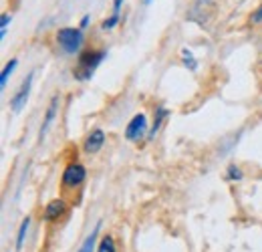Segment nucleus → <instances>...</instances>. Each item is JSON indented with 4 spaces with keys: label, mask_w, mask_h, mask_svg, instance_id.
Segmentation results:
<instances>
[{
    "label": "nucleus",
    "mask_w": 262,
    "mask_h": 252,
    "mask_svg": "<svg viewBox=\"0 0 262 252\" xmlns=\"http://www.w3.org/2000/svg\"><path fill=\"white\" fill-rule=\"evenodd\" d=\"M105 57L103 51H93V53H85L81 59H79V67L75 71L77 79H89L95 71V67L101 63V59Z\"/></svg>",
    "instance_id": "nucleus-1"
},
{
    "label": "nucleus",
    "mask_w": 262,
    "mask_h": 252,
    "mask_svg": "<svg viewBox=\"0 0 262 252\" xmlns=\"http://www.w3.org/2000/svg\"><path fill=\"white\" fill-rule=\"evenodd\" d=\"M57 40L67 53H75V51H79V47L83 43V32L79 29H61L57 34Z\"/></svg>",
    "instance_id": "nucleus-2"
},
{
    "label": "nucleus",
    "mask_w": 262,
    "mask_h": 252,
    "mask_svg": "<svg viewBox=\"0 0 262 252\" xmlns=\"http://www.w3.org/2000/svg\"><path fill=\"white\" fill-rule=\"evenodd\" d=\"M33 77H34V73H29L27 79L23 81V85L18 87V91L12 95V99H10V107H12L14 113H18V111L27 105V99H29V93H31V85H33Z\"/></svg>",
    "instance_id": "nucleus-3"
},
{
    "label": "nucleus",
    "mask_w": 262,
    "mask_h": 252,
    "mask_svg": "<svg viewBox=\"0 0 262 252\" xmlns=\"http://www.w3.org/2000/svg\"><path fill=\"white\" fill-rule=\"evenodd\" d=\"M85 176H87V172H85V167H83L81 163H71L65 170V174H63V184L75 188V186L83 184Z\"/></svg>",
    "instance_id": "nucleus-4"
},
{
    "label": "nucleus",
    "mask_w": 262,
    "mask_h": 252,
    "mask_svg": "<svg viewBox=\"0 0 262 252\" xmlns=\"http://www.w3.org/2000/svg\"><path fill=\"white\" fill-rule=\"evenodd\" d=\"M145 127H147V119H145V115H143V113H137V115L131 119V123L127 125V129H125V137L131 139V141L139 139V137L145 133Z\"/></svg>",
    "instance_id": "nucleus-5"
},
{
    "label": "nucleus",
    "mask_w": 262,
    "mask_h": 252,
    "mask_svg": "<svg viewBox=\"0 0 262 252\" xmlns=\"http://www.w3.org/2000/svg\"><path fill=\"white\" fill-rule=\"evenodd\" d=\"M57 109H59V97L55 95V97L51 99V103H49V109H47V115H45V121H42V127H40V133H38V139H45V135H47V131H49V127L53 125V121H55V117H57Z\"/></svg>",
    "instance_id": "nucleus-6"
},
{
    "label": "nucleus",
    "mask_w": 262,
    "mask_h": 252,
    "mask_svg": "<svg viewBox=\"0 0 262 252\" xmlns=\"http://www.w3.org/2000/svg\"><path fill=\"white\" fill-rule=\"evenodd\" d=\"M103 143H105V133H103L101 129H95V131L87 137V141H85V152L97 154L99 150L103 148Z\"/></svg>",
    "instance_id": "nucleus-7"
},
{
    "label": "nucleus",
    "mask_w": 262,
    "mask_h": 252,
    "mask_svg": "<svg viewBox=\"0 0 262 252\" xmlns=\"http://www.w3.org/2000/svg\"><path fill=\"white\" fill-rule=\"evenodd\" d=\"M63 212H65V202L63 200H53L51 204H47L45 220H57L59 216H63Z\"/></svg>",
    "instance_id": "nucleus-8"
},
{
    "label": "nucleus",
    "mask_w": 262,
    "mask_h": 252,
    "mask_svg": "<svg viewBox=\"0 0 262 252\" xmlns=\"http://www.w3.org/2000/svg\"><path fill=\"white\" fill-rule=\"evenodd\" d=\"M29 226H31V218H25L20 228H18V236H16V248L20 250L23 244H25V238H27V232H29Z\"/></svg>",
    "instance_id": "nucleus-9"
},
{
    "label": "nucleus",
    "mask_w": 262,
    "mask_h": 252,
    "mask_svg": "<svg viewBox=\"0 0 262 252\" xmlns=\"http://www.w3.org/2000/svg\"><path fill=\"white\" fill-rule=\"evenodd\" d=\"M165 115H167V111H165L164 107H158V115H156V121H154V127H151V131H149L147 139H154V137H156V133H158V129H160V125H162V121H164Z\"/></svg>",
    "instance_id": "nucleus-10"
},
{
    "label": "nucleus",
    "mask_w": 262,
    "mask_h": 252,
    "mask_svg": "<svg viewBox=\"0 0 262 252\" xmlns=\"http://www.w3.org/2000/svg\"><path fill=\"white\" fill-rule=\"evenodd\" d=\"M97 230H99V226L87 236V240L83 242V246L79 248V252H93V248H95V240H97Z\"/></svg>",
    "instance_id": "nucleus-11"
},
{
    "label": "nucleus",
    "mask_w": 262,
    "mask_h": 252,
    "mask_svg": "<svg viewBox=\"0 0 262 252\" xmlns=\"http://www.w3.org/2000/svg\"><path fill=\"white\" fill-rule=\"evenodd\" d=\"M16 65H18V63H16V59H12L10 63L4 67V71H2V75H0V85H2V87L6 85V81H8V77L12 75V71L16 69Z\"/></svg>",
    "instance_id": "nucleus-12"
},
{
    "label": "nucleus",
    "mask_w": 262,
    "mask_h": 252,
    "mask_svg": "<svg viewBox=\"0 0 262 252\" xmlns=\"http://www.w3.org/2000/svg\"><path fill=\"white\" fill-rule=\"evenodd\" d=\"M97 252H115V242H113V238H111V236H105V238L101 240V244H99Z\"/></svg>",
    "instance_id": "nucleus-13"
},
{
    "label": "nucleus",
    "mask_w": 262,
    "mask_h": 252,
    "mask_svg": "<svg viewBox=\"0 0 262 252\" xmlns=\"http://www.w3.org/2000/svg\"><path fill=\"white\" fill-rule=\"evenodd\" d=\"M117 20H119V14H113V16H109L107 20H103V31H109V29H113L115 25H117Z\"/></svg>",
    "instance_id": "nucleus-14"
},
{
    "label": "nucleus",
    "mask_w": 262,
    "mask_h": 252,
    "mask_svg": "<svg viewBox=\"0 0 262 252\" xmlns=\"http://www.w3.org/2000/svg\"><path fill=\"white\" fill-rule=\"evenodd\" d=\"M182 55H184V63L190 65V69H196V61H194V57H192V53H190L188 49H184Z\"/></svg>",
    "instance_id": "nucleus-15"
},
{
    "label": "nucleus",
    "mask_w": 262,
    "mask_h": 252,
    "mask_svg": "<svg viewBox=\"0 0 262 252\" xmlns=\"http://www.w3.org/2000/svg\"><path fill=\"white\" fill-rule=\"evenodd\" d=\"M8 23H10V14H2V20H0V34L4 36L6 34V27H8Z\"/></svg>",
    "instance_id": "nucleus-16"
},
{
    "label": "nucleus",
    "mask_w": 262,
    "mask_h": 252,
    "mask_svg": "<svg viewBox=\"0 0 262 252\" xmlns=\"http://www.w3.org/2000/svg\"><path fill=\"white\" fill-rule=\"evenodd\" d=\"M230 178H236V180H240L242 178V174H240V170L238 167H234V165H230Z\"/></svg>",
    "instance_id": "nucleus-17"
},
{
    "label": "nucleus",
    "mask_w": 262,
    "mask_h": 252,
    "mask_svg": "<svg viewBox=\"0 0 262 252\" xmlns=\"http://www.w3.org/2000/svg\"><path fill=\"white\" fill-rule=\"evenodd\" d=\"M252 20H254V23H260L262 20V6L254 12V14H252Z\"/></svg>",
    "instance_id": "nucleus-18"
},
{
    "label": "nucleus",
    "mask_w": 262,
    "mask_h": 252,
    "mask_svg": "<svg viewBox=\"0 0 262 252\" xmlns=\"http://www.w3.org/2000/svg\"><path fill=\"white\" fill-rule=\"evenodd\" d=\"M121 2H123V0H115V4H113V14H119V6H121Z\"/></svg>",
    "instance_id": "nucleus-19"
},
{
    "label": "nucleus",
    "mask_w": 262,
    "mask_h": 252,
    "mask_svg": "<svg viewBox=\"0 0 262 252\" xmlns=\"http://www.w3.org/2000/svg\"><path fill=\"white\" fill-rule=\"evenodd\" d=\"M89 25V16H83V20H81V29H85Z\"/></svg>",
    "instance_id": "nucleus-20"
},
{
    "label": "nucleus",
    "mask_w": 262,
    "mask_h": 252,
    "mask_svg": "<svg viewBox=\"0 0 262 252\" xmlns=\"http://www.w3.org/2000/svg\"><path fill=\"white\" fill-rule=\"evenodd\" d=\"M149 2H151V0H145V4H149Z\"/></svg>",
    "instance_id": "nucleus-21"
}]
</instances>
